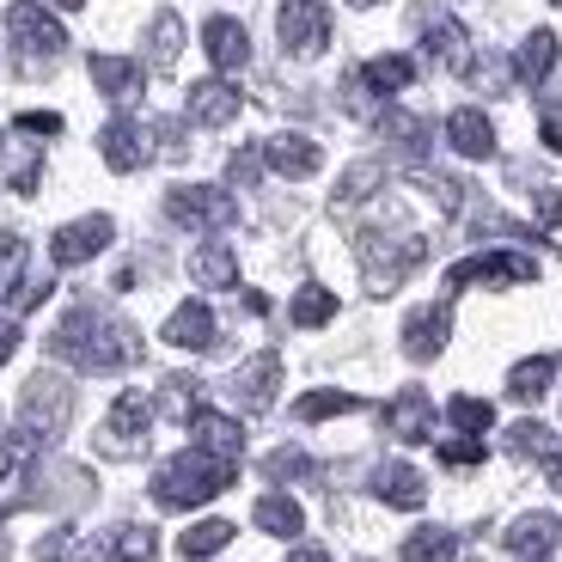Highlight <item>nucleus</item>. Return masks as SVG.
I'll return each instance as SVG.
<instances>
[{
    "instance_id": "1",
    "label": "nucleus",
    "mask_w": 562,
    "mask_h": 562,
    "mask_svg": "<svg viewBox=\"0 0 562 562\" xmlns=\"http://www.w3.org/2000/svg\"><path fill=\"white\" fill-rule=\"evenodd\" d=\"M49 355H56V361H68V367H80V373H116V367H128L140 355V337L128 330L123 318H111V312L74 306L68 318L56 324Z\"/></svg>"
},
{
    "instance_id": "2",
    "label": "nucleus",
    "mask_w": 562,
    "mask_h": 562,
    "mask_svg": "<svg viewBox=\"0 0 562 562\" xmlns=\"http://www.w3.org/2000/svg\"><path fill=\"white\" fill-rule=\"evenodd\" d=\"M233 471H239V464H226V459H214V452L190 447V452H178V459L159 464L154 502L159 507H202V502H214V495L233 483Z\"/></svg>"
},
{
    "instance_id": "3",
    "label": "nucleus",
    "mask_w": 562,
    "mask_h": 562,
    "mask_svg": "<svg viewBox=\"0 0 562 562\" xmlns=\"http://www.w3.org/2000/svg\"><path fill=\"white\" fill-rule=\"evenodd\" d=\"M74 416V385L61 373H31L25 380V397H19V428L31 440H56Z\"/></svg>"
},
{
    "instance_id": "4",
    "label": "nucleus",
    "mask_w": 562,
    "mask_h": 562,
    "mask_svg": "<svg viewBox=\"0 0 562 562\" xmlns=\"http://www.w3.org/2000/svg\"><path fill=\"white\" fill-rule=\"evenodd\" d=\"M166 214L190 233H221V226L239 221V202L226 196L221 183H171L166 190Z\"/></svg>"
},
{
    "instance_id": "5",
    "label": "nucleus",
    "mask_w": 562,
    "mask_h": 562,
    "mask_svg": "<svg viewBox=\"0 0 562 562\" xmlns=\"http://www.w3.org/2000/svg\"><path fill=\"white\" fill-rule=\"evenodd\" d=\"M428 257V245L409 233V239H380V233H361V269H367V288L373 294H392L404 288V276Z\"/></svg>"
},
{
    "instance_id": "6",
    "label": "nucleus",
    "mask_w": 562,
    "mask_h": 562,
    "mask_svg": "<svg viewBox=\"0 0 562 562\" xmlns=\"http://www.w3.org/2000/svg\"><path fill=\"white\" fill-rule=\"evenodd\" d=\"M147 428H154V404L140 392H123L99 428V452L104 459H135V452H147Z\"/></svg>"
},
{
    "instance_id": "7",
    "label": "nucleus",
    "mask_w": 562,
    "mask_h": 562,
    "mask_svg": "<svg viewBox=\"0 0 562 562\" xmlns=\"http://www.w3.org/2000/svg\"><path fill=\"white\" fill-rule=\"evenodd\" d=\"M276 31H281V49L300 61L324 56V43H330V13H324L318 0H288L276 13Z\"/></svg>"
},
{
    "instance_id": "8",
    "label": "nucleus",
    "mask_w": 562,
    "mask_h": 562,
    "mask_svg": "<svg viewBox=\"0 0 562 562\" xmlns=\"http://www.w3.org/2000/svg\"><path fill=\"white\" fill-rule=\"evenodd\" d=\"M7 37H13L25 56H61V49H68L61 19L43 13L37 0H13V7H7Z\"/></svg>"
},
{
    "instance_id": "9",
    "label": "nucleus",
    "mask_w": 562,
    "mask_h": 562,
    "mask_svg": "<svg viewBox=\"0 0 562 562\" xmlns=\"http://www.w3.org/2000/svg\"><path fill=\"white\" fill-rule=\"evenodd\" d=\"M471 281L520 288V281H538V257H526V251H483V257H464V263L447 269V288H471Z\"/></svg>"
},
{
    "instance_id": "10",
    "label": "nucleus",
    "mask_w": 562,
    "mask_h": 562,
    "mask_svg": "<svg viewBox=\"0 0 562 562\" xmlns=\"http://www.w3.org/2000/svg\"><path fill=\"white\" fill-rule=\"evenodd\" d=\"M276 385H281V355L263 349L251 355L245 367H233V380H226V397L239 409H251V416H263L269 404H276Z\"/></svg>"
},
{
    "instance_id": "11",
    "label": "nucleus",
    "mask_w": 562,
    "mask_h": 562,
    "mask_svg": "<svg viewBox=\"0 0 562 562\" xmlns=\"http://www.w3.org/2000/svg\"><path fill=\"white\" fill-rule=\"evenodd\" d=\"M111 239H116V221H111V214H86V221H68L56 239H49V263H56V269H74V263H86V257H99Z\"/></svg>"
},
{
    "instance_id": "12",
    "label": "nucleus",
    "mask_w": 562,
    "mask_h": 562,
    "mask_svg": "<svg viewBox=\"0 0 562 562\" xmlns=\"http://www.w3.org/2000/svg\"><path fill=\"white\" fill-rule=\"evenodd\" d=\"M86 562H159V538H154V526L123 520L86 544Z\"/></svg>"
},
{
    "instance_id": "13",
    "label": "nucleus",
    "mask_w": 562,
    "mask_h": 562,
    "mask_svg": "<svg viewBox=\"0 0 562 562\" xmlns=\"http://www.w3.org/2000/svg\"><path fill=\"white\" fill-rule=\"evenodd\" d=\"M447 337H452V306L447 300H435V306H422V312L404 318V355L409 361H435V355L447 349Z\"/></svg>"
},
{
    "instance_id": "14",
    "label": "nucleus",
    "mask_w": 562,
    "mask_h": 562,
    "mask_svg": "<svg viewBox=\"0 0 562 562\" xmlns=\"http://www.w3.org/2000/svg\"><path fill=\"white\" fill-rule=\"evenodd\" d=\"M257 154H263V166L269 171H281V178H312V171L324 166V147L312 135H269L263 147H257Z\"/></svg>"
},
{
    "instance_id": "15",
    "label": "nucleus",
    "mask_w": 562,
    "mask_h": 562,
    "mask_svg": "<svg viewBox=\"0 0 562 562\" xmlns=\"http://www.w3.org/2000/svg\"><path fill=\"white\" fill-rule=\"evenodd\" d=\"M385 428L397 440H435V397L422 392V385H404V392L385 404Z\"/></svg>"
},
{
    "instance_id": "16",
    "label": "nucleus",
    "mask_w": 562,
    "mask_h": 562,
    "mask_svg": "<svg viewBox=\"0 0 562 562\" xmlns=\"http://www.w3.org/2000/svg\"><path fill=\"white\" fill-rule=\"evenodd\" d=\"M422 37H428V56H440V68L471 74V37L452 13H422Z\"/></svg>"
},
{
    "instance_id": "17",
    "label": "nucleus",
    "mask_w": 562,
    "mask_h": 562,
    "mask_svg": "<svg viewBox=\"0 0 562 562\" xmlns=\"http://www.w3.org/2000/svg\"><path fill=\"white\" fill-rule=\"evenodd\" d=\"M99 154H104V166L111 171H135V166H147V128L140 123H128V116H116V123H104L99 128Z\"/></svg>"
},
{
    "instance_id": "18",
    "label": "nucleus",
    "mask_w": 562,
    "mask_h": 562,
    "mask_svg": "<svg viewBox=\"0 0 562 562\" xmlns=\"http://www.w3.org/2000/svg\"><path fill=\"white\" fill-rule=\"evenodd\" d=\"M190 428V447H202V452H214V459H226V464H239V452H245V428L233 416H214V409H196V416L183 422Z\"/></svg>"
},
{
    "instance_id": "19",
    "label": "nucleus",
    "mask_w": 562,
    "mask_h": 562,
    "mask_svg": "<svg viewBox=\"0 0 562 562\" xmlns=\"http://www.w3.org/2000/svg\"><path fill=\"white\" fill-rule=\"evenodd\" d=\"M190 123H202V128H226L233 116H239V86H226V80H196L190 86Z\"/></svg>"
},
{
    "instance_id": "20",
    "label": "nucleus",
    "mask_w": 562,
    "mask_h": 562,
    "mask_svg": "<svg viewBox=\"0 0 562 562\" xmlns=\"http://www.w3.org/2000/svg\"><path fill=\"white\" fill-rule=\"evenodd\" d=\"M202 49H209V61L221 74H239L245 61H251V37H245L239 19H209V25H202Z\"/></svg>"
},
{
    "instance_id": "21",
    "label": "nucleus",
    "mask_w": 562,
    "mask_h": 562,
    "mask_svg": "<svg viewBox=\"0 0 562 562\" xmlns=\"http://www.w3.org/2000/svg\"><path fill=\"white\" fill-rule=\"evenodd\" d=\"M373 495H380L385 507H404V514H416L422 502H428V483H422V471L416 464H380V471H373Z\"/></svg>"
},
{
    "instance_id": "22",
    "label": "nucleus",
    "mask_w": 562,
    "mask_h": 562,
    "mask_svg": "<svg viewBox=\"0 0 562 562\" xmlns=\"http://www.w3.org/2000/svg\"><path fill=\"white\" fill-rule=\"evenodd\" d=\"M507 550L514 557H550L562 550V514H520L507 526Z\"/></svg>"
},
{
    "instance_id": "23",
    "label": "nucleus",
    "mask_w": 562,
    "mask_h": 562,
    "mask_svg": "<svg viewBox=\"0 0 562 562\" xmlns=\"http://www.w3.org/2000/svg\"><path fill=\"white\" fill-rule=\"evenodd\" d=\"M159 337H166L171 349H214V312L202 306V300H183V306L166 318Z\"/></svg>"
},
{
    "instance_id": "24",
    "label": "nucleus",
    "mask_w": 562,
    "mask_h": 562,
    "mask_svg": "<svg viewBox=\"0 0 562 562\" xmlns=\"http://www.w3.org/2000/svg\"><path fill=\"white\" fill-rule=\"evenodd\" d=\"M447 140H452V154H464V159H490L495 154V123L464 104V111L447 116Z\"/></svg>"
},
{
    "instance_id": "25",
    "label": "nucleus",
    "mask_w": 562,
    "mask_h": 562,
    "mask_svg": "<svg viewBox=\"0 0 562 562\" xmlns=\"http://www.w3.org/2000/svg\"><path fill=\"white\" fill-rule=\"evenodd\" d=\"M92 86H99L111 104L140 99V61H128V56H92Z\"/></svg>"
},
{
    "instance_id": "26",
    "label": "nucleus",
    "mask_w": 562,
    "mask_h": 562,
    "mask_svg": "<svg viewBox=\"0 0 562 562\" xmlns=\"http://www.w3.org/2000/svg\"><path fill=\"white\" fill-rule=\"evenodd\" d=\"M190 276H196L202 288H239V257H233V245L209 239V245H196V257H190Z\"/></svg>"
},
{
    "instance_id": "27",
    "label": "nucleus",
    "mask_w": 562,
    "mask_h": 562,
    "mask_svg": "<svg viewBox=\"0 0 562 562\" xmlns=\"http://www.w3.org/2000/svg\"><path fill=\"white\" fill-rule=\"evenodd\" d=\"M251 520H257V532H269V538H294V532H306V514H300L294 495H263V502L251 507Z\"/></svg>"
},
{
    "instance_id": "28",
    "label": "nucleus",
    "mask_w": 562,
    "mask_h": 562,
    "mask_svg": "<svg viewBox=\"0 0 562 562\" xmlns=\"http://www.w3.org/2000/svg\"><path fill=\"white\" fill-rule=\"evenodd\" d=\"M550 380H557V355H532V361H520L507 373V397L514 404H538L550 392Z\"/></svg>"
},
{
    "instance_id": "29",
    "label": "nucleus",
    "mask_w": 562,
    "mask_h": 562,
    "mask_svg": "<svg viewBox=\"0 0 562 562\" xmlns=\"http://www.w3.org/2000/svg\"><path fill=\"white\" fill-rule=\"evenodd\" d=\"M550 68H557V31H532V37L520 43V56H514V74H520L526 86H544Z\"/></svg>"
},
{
    "instance_id": "30",
    "label": "nucleus",
    "mask_w": 562,
    "mask_h": 562,
    "mask_svg": "<svg viewBox=\"0 0 562 562\" xmlns=\"http://www.w3.org/2000/svg\"><path fill=\"white\" fill-rule=\"evenodd\" d=\"M233 532H239V526H233V520H196V526H190V532L178 538V550H183V562L221 557V550L233 544Z\"/></svg>"
},
{
    "instance_id": "31",
    "label": "nucleus",
    "mask_w": 562,
    "mask_h": 562,
    "mask_svg": "<svg viewBox=\"0 0 562 562\" xmlns=\"http://www.w3.org/2000/svg\"><path fill=\"white\" fill-rule=\"evenodd\" d=\"M288 318H294L300 330H318V324L337 318V294H330V288H318V281H306V288L294 294V306H288Z\"/></svg>"
},
{
    "instance_id": "32",
    "label": "nucleus",
    "mask_w": 562,
    "mask_h": 562,
    "mask_svg": "<svg viewBox=\"0 0 562 562\" xmlns=\"http://www.w3.org/2000/svg\"><path fill=\"white\" fill-rule=\"evenodd\" d=\"M452 557H459V532H447V526L404 538V562H452Z\"/></svg>"
},
{
    "instance_id": "33",
    "label": "nucleus",
    "mask_w": 562,
    "mask_h": 562,
    "mask_svg": "<svg viewBox=\"0 0 562 562\" xmlns=\"http://www.w3.org/2000/svg\"><path fill=\"white\" fill-rule=\"evenodd\" d=\"M154 409H159V416H171V422H190L202 409V385L183 380V373H171V380L159 385V404Z\"/></svg>"
},
{
    "instance_id": "34",
    "label": "nucleus",
    "mask_w": 562,
    "mask_h": 562,
    "mask_svg": "<svg viewBox=\"0 0 562 562\" xmlns=\"http://www.w3.org/2000/svg\"><path fill=\"white\" fill-rule=\"evenodd\" d=\"M409 80H416V61L409 56H373L361 68V86H373V92H404Z\"/></svg>"
},
{
    "instance_id": "35",
    "label": "nucleus",
    "mask_w": 562,
    "mask_h": 562,
    "mask_svg": "<svg viewBox=\"0 0 562 562\" xmlns=\"http://www.w3.org/2000/svg\"><path fill=\"white\" fill-rule=\"evenodd\" d=\"M447 416H452V428H464V435H490V428H495V404H490V397H471V392L452 397Z\"/></svg>"
},
{
    "instance_id": "36",
    "label": "nucleus",
    "mask_w": 562,
    "mask_h": 562,
    "mask_svg": "<svg viewBox=\"0 0 562 562\" xmlns=\"http://www.w3.org/2000/svg\"><path fill=\"white\" fill-rule=\"evenodd\" d=\"M349 409H361V397H355V392H306L294 404V416L300 422H324V416H349Z\"/></svg>"
},
{
    "instance_id": "37",
    "label": "nucleus",
    "mask_w": 562,
    "mask_h": 562,
    "mask_svg": "<svg viewBox=\"0 0 562 562\" xmlns=\"http://www.w3.org/2000/svg\"><path fill=\"white\" fill-rule=\"evenodd\" d=\"M19 276H25V239L19 233H0V300L25 288Z\"/></svg>"
},
{
    "instance_id": "38",
    "label": "nucleus",
    "mask_w": 562,
    "mask_h": 562,
    "mask_svg": "<svg viewBox=\"0 0 562 562\" xmlns=\"http://www.w3.org/2000/svg\"><path fill=\"white\" fill-rule=\"evenodd\" d=\"M37 562H86V538L74 526H56V532H43Z\"/></svg>"
},
{
    "instance_id": "39",
    "label": "nucleus",
    "mask_w": 562,
    "mask_h": 562,
    "mask_svg": "<svg viewBox=\"0 0 562 562\" xmlns=\"http://www.w3.org/2000/svg\"><path fill=\"white\" fill-rule=\"evenodd\" d=\"M507 452H514V459H544L550 452V428L544 422H514V428H507Z\"/></svg>"
},
{
    "instance_id": "40",
    "label": "nucleus",
    "mask_w": 562,
    "mask_h": 562,
    "mask_svg": "<svg viewBox=\"0 0 562 562\" xmlns=\"http://www.w3.org/2000/svg\"><path fill=\"white\" fill-rule=\"evenodd\" d=\"M178 43H183V19L178 13H159L154 19V61H159V68L178 61Z\"/></svg>"
},
{
    "instance_id": "41",
    "label": "nucleus",
    "mask_w": 562,
    "mask_h": 562,
    "mask_svg": "<svg viewBox=\"0 0 562 562\" xmlns=\"http://www.w3.org/2000/svg\"><path fill=\"white\" fill-rule=\"evenodd\" d=\"M416 183L440 202V214H459V202H464V183L459 178H447V171H416Z\"/></svg>"
},
{
    "instance_id": "42",
    "label": "nucleus",
    "mask_w": 562,
    "mask_h": 562,
    "mask_svg": "<svg viewBox=\"0 0 562 562\" xmlns=\"http://www.w3.org/2000/svg\"><path fill=\"white\" fill-rule=\"evenodd\" d=\"M25 459H31V435L19 428V435H0V483H13L19 471H25Z\"/></svg>"
},
{
    "instance_id": "43",
    "label": "nucleus",
    "mask_w": 562,
    "mask_h": 562,
    "mask_svg": "<svg viewBox=\"0 0 562 562\" xmlns=\"http://www.w3.org/2000/svg\"><path fill=\"white\" fill-rule=\"evenodd\" d=\"M306 471H312V459H306L300 447H281V452H269V459H263V477H269V483H281V477H306Z\"/></svg>"
},
{
    "instance_id": "44",
    "label": "nucleus",
    "mask_w": 562,
    "mask_h": 562,
    "mask_svg": "<svg viewBox=\"0 0 562 562\" xmlns=\"http://www.w3.org/2000/svg\"><path fill=\"white\" fill-rule=\"evenodd\" d=\"M380 178H385V166H373V159H367V166H355V171H342L337 202H361V196H367V190H373Z\"/></svg>"
},
{
    "instance_id": "45",
    "label": "nucleus",
    "mask_w": 562,
    "mask_h": 562,
    "mask_svg": "<svg viewBox=\"0 0 562 562\" xmlns=\"http://www.w3.org/2000/svg\"><path fill=\"white\" fill-rule=\"evenodd\" d=\"M380 128L397 140V147H409V154H416V147H422V135H428V128H422L409 111H385V116H380Z\"/></svg>"
},
{
    "instance_id": "46",
    "label": "nucleus",
    "mask_w": 562,
    "mask_h": 562,
    "mask_svg": "<svg viewBox=\"0 0 562 562\" xmlns=\"http://www.w3.org/2000/svg\"><path fill=\"white\" fill-rule=\"evenodd\" d=\"M257 171H263V154H257V147H239V154H233V166H226V178L239 183H257Z\"/></svg>"
},
{
    "instance_id": "47",
    "label": "nucleus",
    "mask_w": 562,
    "mask_h": 562,
    "mask_svg": "<svg viewBox=\"0 0 562 562\" xmlns=\"http://www.w3.org/2000/svg\"><path fill=\"white\" fill-rule=\"evenodd\" d=\"M440 459H447V464H483V435L447 440V447H440Z\"/></svg>"
},
{
    "instance_id": "48",
    "label": "nucleus",
    "mask_w": 562,
    "mask_h": 562,
    "mask_svg": "<svg viewBox=\"0 0 562 562\" xmlns=\"http://www.w3.org/2000/svg\"><path fill=\"white\" fill-rule=\"evenodd\" d=\"M19 128H25V135H61V116L56 111H25Z\"/></svg>"
},
{
    "instance_id": "49",
    "label": "nucleus",
    "mask_w": 562,
    "mask_h": 562,
    "mask_svg": "<svg viewBox=\"0 0 562 562\" xmlns=\"http://www.w3.org/2000/svg\"><path fill=\"white\" fill-rule=\"evenodd\" d=\"M538 221L562 226V190H538Z\"/></svg>"
},
{
    "instance_id": "50",
    "label": "nucleus",
    "mask_w": 562,
    "mask_h": 562,
    "mask_svg": "<svg viewBox=\"0 0 562 562\" xmlns=\"http://www.w3.org/2000/svg\"><path fill=\"white\" fill-rule=\"evenodd\" d=\"M19 355V318H0V367Z\"/></svg>"
},
{
    "instance_id": "51",
    "label": "nucleus",
    "mask_w": 562,
    "mask_h": 562,
    "mask_svg": "<svg viewBox=\"0 0 562 562\" xmlns=\"http://www.w3.org/2000/svg\"><path fill=\"white\" fill-rule=\"evenodd\" d=\"M544 477H550V490H562V452H544Z\"/></svg>"
},
{
    "instance_id": "52",
    "label": "nucleus",
    "mask_w": 562,
    "mask_h": 562,
    "mask_svg": "<svg viewBox=\"0 0 562 562\" xmlns=\"http://www.w3.org/2000/svg\"><path fill=\"white\" fill-rule=\"evenodd\" d=\"M544 147H550V154H562V123H557V116L544 123Z\"/></svg>"
},
{
    "instance_id": "53",
    "label": "nucleus",
    "mask_w": 562,
    "mask_h": 562,
    "mask_svg": "<svg viewBox=\"0 0 562 562\" xmlns=\"http://www.w3.org/2000/svg\"><path fill=\"white\" fill-rule=\"evenodd\" d=\"M288 562H330V557H324L318 544H300V550H294V557H288Z\"/></svg>"
},
{
    "instance_id": "54",
    "label": "nucleus",
    "mask_w": 562,
    "mask_h": 562,
    "mask_svg": "<svg viewBox=\"0 0 562 562\" xmlns=\"http://www.w3.org/2000/svg\"><path fill=\"white\" fill-rule=\"evenodd\" d=\"M349 7H380V0H349Z\"/></svg>"
},
{
    "instance_id": "55",
    "label": "nucleus",
    "mask_w": 562,
    "mask_h": 562,
    "mask_svg": "<svg viewBox=\"0 0 562 562\" xmlns=\"http://www.w3.org/2000/svg\"><path fill=\"white\" fill-rule=\"evenodd\" d=\"M56 7H86V0H56Z\"/></svg>"
},
{
    "instance_id": "56",
    "label": "nucleus",
    "mask_w": 562,
    "mask_h": 562,
    "mask_svg": "<svg viewBox=\"0 0 562 562\" xmlns=\"http://www.w3.org/2000/svg\"><path fill=\"white\" fill-rule=\"evenodd\" d=\"M526 562H544V557H526Z\"/></svg>"
},
{
    "instance_id": "57",
    "label": "nucleus",
    "mask_w": 562,
    "mask_h": 562,
    "mask_svg": "<svg viewBox=\"0 0 562 562\" xmlns=\"http://www.w3.org/2000/svg\"><path fill=\"white\" fill-rule=\"evenodd\" d=\"M557 7H562V0H557Z\"/></svg>"
}]
</instances>
